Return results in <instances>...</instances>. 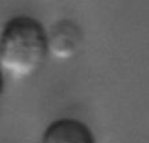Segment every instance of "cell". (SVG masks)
Masks as SVG:
<instances>
[{
    "instance_id": "6da1fadb",
    "label": "cell",
    "mask_w": 149,
    "mask_h": 143,
    "mask_svg": "<svg viewBox=\"0 0 149 143\" xmlns=\"http://www.w3.org/2000/svg\"><path fill=\"white\" fill-rule=\"evenodd\" d=\"M48 56V34L44 25L28 15L6 21L0 32V69L12 79L35 75Z\"/></svg>"
},
{
    "instance_id": "7a4b0ae2",
    "label": "cell",
    "mask_w": 149,
    "mask_h": 143,
    "mask_svg": "<svg viewBox=\"0 0 149 143\" xmlns=\"http://www.w3.org/2000/svg\"><path fill=\"white\" fill-rule=\"evenodd\" d=\"M48 34V56L57 60H69L81 50L82 31L81 28L67 19L54 24Z\"/></svg>"
},
{
    "instance_id": "3957f363",
    "label": "cell",
    "mask_w": 149,
    "mask_h": 143,
    "mask_svg": "<svg viewBox=\"0 0 149 143\" xmlns=\"http://www.w3.org/2000/svg\"><path fill=\"white\" fill-rule=\"evenodd\" d=\"M41 143H95V136L81 120L58 118L47 126Z\"/></svg>"
},
{
    "instance_id": "277c9868",
    "label": "cell",
    "mask_w": 149,
    "mask_h": 143,
    "mask_svg": "<svg viewBox=\"0 0 149 143\" xmlns=\"http://www.w3.org/2000/svg\"><path fill=\"white\" fill-rule=\"evenodd\" d=\"M3 94H5V73L0 69V99L3 98Z\"/></svg>"
}]
</instances>
